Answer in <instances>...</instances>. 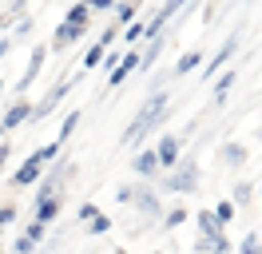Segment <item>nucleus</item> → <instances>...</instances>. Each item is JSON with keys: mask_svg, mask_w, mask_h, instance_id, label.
I'll list each match as a JSON object with an SVG mask.
<instances>
[{"mask_svg": "<svg viewBox=\"0 0 262 254\" xmlns=\"http://www.w3.org/2000/svg\"><path fill=\"white\" fill-rule=\"evenodd\" d=\"M167 99L171 95L167 92H151L143 103H139V111H135V119L127 123V131H123V147H139V143L147 139V131H155V127L163 123V115H167Z\"/></svg>", "mask_w": 262, "mask_h": 254, "instance_id": "obj_1", "label": "nucleus"}, {"mask_svg": "<svg viewBox=\"0 0 262 254\" xmlns=\"http://www.w3.org/2000/svg\"><path fill=\"white\" fill-rule=\"evenodd\" d=\"M199 187V163L195 159H179L171 171H163V190L171 195H191Z\"/></svg>", "mask_w": 262, "mask_h": 254, "instance_id": "obj_2", "label": "nucleus"}, {"mask_svg": "<svg viewBox=\"0 0 262 254\" xmlns=\"http://www.w3.org/2000/svg\"><path fill=\"white\" fill-rule=\"evenodd\" d=\"M83 76H88V72H76V76H60V79H56V83H52V92H48V95H44V99H40V103L32 108V123H40V119H48L52 111L60 108V99H64V95L72 92V88H76V83H80Z\"/></svg>", "mask_w": 262, "mask_h": 254, "instance_id": "obj_3", "label": "nucleus"}, {"mask_svg": "<svg viewBox=\"0 0 262 254\" xmlns=\"http://www.w3.org/2000/svg\"><path fill=\"white\" fill-rule=\"evenodd\" d=\"M68 179H72V167H68V159H52V171L40 175L36 179V199H52V195H60V187H64Z\"/></svg>", "mask_w": 262, "mask_h": 254, "instance_id": "obj_4", "label": "nucleus"}, {"mask_svg": "<svg viewBox=\"0 0 262 254\" xmlns=\"http://www.w3.org/2000/svg\"><path fill=\"white\" fill-rule=\"evenodd\" d=\"M44 60H48V44H36L32 52H28V68H24V76L16 79V95H24L36 83V76L44 72Z\"/></svg>", "mask_w": 262, "mask_h": 254, "instance_id": "obj_5", "label": "nucleus"}, {"mask_svg": "<svg viewBox=\"0 0 262 254\" xmlns=\"http://www.w3.org/2000/svg\"><path fill=\"white\" fill-rule=\"evenodd\" d=\"M28 119H32V99H28V95L8 99V108H4V115H0L4 131H16V127H20V123H28Z\"/></svg>", "mask_w": 262, "mask_h": 254, "instance_id": "obj_6", "label": "nucleus"}, {"mask_svg": "<svg viewBox=\"0 0 262 254\" xmlns=\"http://www.w3.org/2000/svg\"><path fill=\"white\" fill-rule=\"evenodd\" d=\"M40 175H44V163H40L36 155H28V159H24V163L16 167V171L8 175V187H16V190L36 187V179H40Z\"/></svg>", "mask_w": 262, "mask_h": 254, "instance_id": "obj_7", "label": "nucleus"}, {"mask_svg": "<svg viewBox=\"0 0 262 254\" xmlns=\"http://www.w3.org/2000/svg\"><path fill=\"white\" fill-rule=\"evenodd\" d=\"M238 44H243V36H238V32H230L227 40H223V48H219V52H214V60L207 64V68H203V79H211V76H219V72H223V68H227V64H230V56H234V52H238Z\"/></svg>", "mask_w": 262, "mask_h": 254, "instance_id": "obj_8", "label": "nucleus"}, {"mask_svg": "<svg viewBox=\"0 0 262 254\" xmlns=\"http://www.w3.org/2000/svg\"><path fill=\"white\" fill-rule=\"evenodd\" d=\"M135 68H139V48H123L119 64H115L112 72H107V92H115V88H119V83H123V79L135 72Z\"/></svg>", "mask_w": 262, "mask_h": 254, "instance_id": "obj_9", "label": "nucleus"}, {"mask_svg": "<svg viewBox=\"0 0 262 254\" xmlns=\"http://www.w3.org/2000/svg\"><path fill=\"white\" fill-rule=\"evenodd\" d=\"M127 206H135L139 215H147V219H155V215H163V203H159V195L151 187H131V199Z\"/></svg>", "mask_w": 262, "mask_h": 254, "instance_id": "obj_10", "label": "nucleus"}, {"mask_svg": "<svg viewBox=\"0 0 262 254\" xmlns=\"http://www.w3.org/2000/svg\"><path fill=\"white\" fill-rule=\"evenodd\" d=\"M179 155H183V139H179V135H159V143H155L159 171H171V167L179 163Z\"/></svg>", "mask_w": 262, "mask_h": 254, "instance_id": "obj_11", "label": "nucleus"}, {"mask_svg": "<svg viewBox=\"0 0 262 254\" xmlns=\"http://www.w3.org/2000/svg\"><path fill=\"white\" fill-rule=\"evenodd\" d=\"M80 36H88V28H80V24H68V20H60V24H56V32H52L48 52H68V48L76 44Z\"/></svg>", "mask_w": 262, "mask_h": 254, "instance_id": "obj_12", "label": "nucleus"}, {"mask_svg": "<svg viewBox=\"0 0 262 254\" xmlns=\"http://www.w3.org/2000/svg\"><path fill=\"white\" fill-rule=\"evenodd\" d=\"M60 210H64V199H60V195H52V199H36L32 219H36V222H44V226H52V222L60 219Z\"/></svg>", "mask_w": 262, "mask_h": 254, "instance_id": "obj_13", "label": "nucleus"}, {"mask_svg": "<svg viewBox=\"0 0 262 254\" xmlns=\"http://www.w3.org/2000/svg\"><path fill=\"white\" fill-rule=\"evenodd\" d=\"M234 83H238V72H234V68H227V72H219V76H214V108H223V103H227V95H230V88H234Z\"/></svg>", "mask_w": 262, "mask_h": 254, "instance_id": "obj_14", "label": "nucleus"}, {"mask_svg": "<svg viewBox=\"0 0 262 254\" xmlns=\"http://www.w3.org/2000/svg\"><path fill=\"white\" fill-rule=\"evenodd\" d=\"M195 230H199V235H219V230H227V226L214 219L211 206H199V210H195Z\"/></svg>", "mask_w": 262, "mask_h": 254, "instance_id": "obj_15", "label": "nucleus"}, {"mask_svg": "<svg viewBox=\"0 0 262 254\" xmlns=\"http://www.w3.org/2000/svg\"><path fill=\"white\" fill-rule=\"evenodd\" d=\"M195 68H203V52H199V48H191V52H183V56H179V64L171 68V76H191Z\"/></svg>", "mask_w": 262, "mask_h": 254, "instance_id": "obj_16", "label": "nucleus"}, {"mask_svg": "<svg viewBox=\"0 0 262 254\" xmlns=\"http://www.w3.org/2000/svg\"><path fill=\"white\" fill-rule=\"evenodd\" d=\"M246 159H250V151H246L243 143H223V163H227V167H246Z\"/></svg>", "mask_w": 262, "mask_h": 254, "instance_id": "obj_17", "label": "nucleus"}, {"mask_svg": "<svg viewBox=\"0 0 262 254\" xmlns=\"http://www.w3.org/2000/svg\"><path fill=\"white\" fill-rule=\"evenodd\" d=\"M139 4H143V0H115V8H112V24H119V28H123V24H127V20H135V12H139Z\"/></svg>", "mask_w": 262, "mask_h": 254, "instance_id": "obj_18", "label": "nucleus"}, {"mask_svg": "<svg viewBox=\"0 0 262 254\" xmlns=\"http://www.w3.org/2000/svg\"><path fill=\"white\" fill-rule=\"evenodd\" d=\"M64 20H68V24H80V28H92V8H88L83 0H76V4H68Z\"/></svg>", "mask_w": 262, "mask_h": 254, "instance_id": "obj_19", "label": "nucleus"}, {"mask_svg": "<svg viewBox=\"0 0 262 254\" xmlns=\"http://www.w3.org/2000/svg\"><path fill=\"white\" fill-rule=\"evenodd\" d=\"M131 167H135V175H139V179H151V175L159 171V159H155V151H139Z\"/></svg>", "mask_w": 262, "mask_h": 254, "instance_id": "obj_20", "label": "nucleus"}, {"mask_svg": "<svg viewBox=\"0 0 262 254\" xmlns=\"http://www.w3.org/2000/svg\"><path fill=\"white\" fill-rule=\"evenodd\" d=\"M143 28H147V20H127V24H123V36H119V40H123L127 48L143 44Z\"/></svg>", "mask_w": 262, "mask_h": 254, "instance_id": "obj_21", "label": "nucleus"}, {"mask_svg": "<svg viewBox=\"0 0 262 254\" xmlns=\"http://www.w3.org/2000/svg\"><path fill=\"white\" fill-rule=\"evenodd\" d=\"M24 12H28V0H12V4H8V12L0 16V32H8V28H12V24H16Z\"/></svg>", "mask_w": 262, "mask_h": 254, "instance_id": "obj_22", "label": "nucleus"}, {"mask_svg": "<svg viewBox=\"0 0 262 254\" xmlns=\"http://www.w3.org/2000/svg\"><path fill=\"white\" fill-rule=\"evenodd\" d=\"M250 199H254V183H234V190H230V203L234 206H250Z\"/></svg>", "mask_w": 262, "mask_h": 254, "instance_id": "obj_23", "label": "nucleus"}, {"mask_svg": "<svg viewBox=\"0 0 262 254\" xmlns=\"http://www.w3.org/2000/svg\"><path fill=\"white\" fill-rule=\"evenodd\" d=\"M60 151H64V143H60V139H52V143H44V147H36L32 155L40 159L44 167H48V163H52V159H56V155H60Z\"/></svg>", "mask_w": 262, "mask_h": 254, "instance_id": "obj_24", "label": "nucleus"}, {"mask_svg": "<svg viewBox=\"0 0 262 254\" xmlns=\"http://www.w3.org/2000/svg\"><path fill=\"white\" fill-rule=\"evenodd\" d=\"M76 127H80V111H68V115H64V123H60V131H56V139H60V143H68Z\"/></svg>", "mask_w": 262, "mask_h": 254, "instance_id": "obj_25", "label": "nucleus"}, {"mask_svg": "<svg viewBox=\"0 0 262 254\" xmlns=\"http://www.w3.org/2000/svg\"><path fill=\"white\" fill-rule=\"evenodd\" d=\"M211 210H214V219L223 222V226H230V219H234V210H238V206L230 203V199H219V203H214Z\"/></svg>", "mask_w": 262, "mask_h": 254, "instance_id": "obj_26", "label": "nucleus"}, {"mask_svg": "<svg viewBox=\"0 0 262 254\" xmlns=\"http://www.w3.org/2000/svg\"><path fill=\"white\" fill-rule=\"evenodd\" d=\"M107 230H112V219H107L103 210H96V215L88 219V235H107Z\"/></svg>", "mask_w": 262, "mask_h": 254, "instance_id": "obj_27", "label": "nucleus"}, {"mask_svg": "<svg viewBox=\"0 0 262 254\" xmlns=\"http://www.w3.org/2000/svg\"><path fill=\"white\" fill-rule=\"evenodd\" d=\"M103 52H107V48H103V44L96 40V44H92L88 52H83V68H80V72H92V68H96V64L103 60Z\"/></svg>", "mask_w": 262, "mask_h": 254, "instance_id": "obj_28", "label": "nucleus"}, {"mask_svg": "<svg viewBox=\"0 0 262 254\" xmlns=\"http://www.w3.org/2000/svg\"><path fill=\"white\" fill-rule=\"evenodd\" d=\"M187 222V206H171L163 215V230H175V226H183Z\"/></svg>", "mask_w": 262, "mask_h": 254, "instance_id": "obj_29", "label": "nucleus"}, {"mask_svg": "<svg viewBox=\"0 0 262 254\" xmlns=\"http://www.w3.org/2000/svg\"><path fill=\"white\" fill-rule=\"evenodd\" d=\"M234 250V242L227 238V230H219V235H211V254H230Z\"/></svg>", "mask_w": 262, "mask_h": 254, "instance_id": "obj_30", "label": "nucleus"}, {"mask_svg": "<svg viewBox=\"0 0 262 254\" xmlns=\"http://www.w3.org/2000/svg\"><path fill=\"white\" fill-rule=\"evenodd\" d=\"M44 235H48V226H44V222H28V226H24V238H32L36 246H40V242H44Z\"/></svg>", "mask_w": 262, "mask_h": 254, "instance_id": "obj_31", "label": "nucleus"}, {"mask_svg": "<svg viewBox=\"0 0 262 254\" xmlns=\"http://www.w3.org/2000/svg\"><path fill=\"white\" fill-rule=\"evenodd\" d=\"M32 28H36V20L24 12V16L16 20V40H28V36H32Z\"/></svg>", "mask_w": 262, "mask_h": 254, "instance_id": "obj_32", "label": "nucleus"}, {"mask_svg": "<svg viewBox=\"0 0 262 254\" xmlns=\"http://www.w3.org/2000/svg\"><path fill=\"white\" fill-rule=\"evenodd\" d=\"M238 254H258V235H254V230H250V235L238 242Z\"/></svg>", "mask_w": 262, "mask_h": 254, "instance_id": "obj_33", "label": "nucleus"}, {"mask_svg": "<svg viewBox=\"0 0 262 254\" xmlns=\"http://www.w3.org/2000/svg\"><path fill=\"white\" fill-rule=\"evenodd\" d=\"M12 254H36V242H32V238H24V235H20L16 242H12Z\"/></svg>", "mask_w": 262, "mask_h": 254, "instance_id": "obj_34", "label": "nucleus"}, {"mask_svg": "<svg viewBox=\"0 0 262 254\" xmlns=\"http://www.w3.org/2000/svg\"><path fill=\"white\" fill-rule=\"evenodd\" d=\"M8 222H16V203H4V206H0V226H8Z\"/></svg>", "mask_w": 262, "mask_h": 254, "instance_id": "obj_35", "label": "nucleus"}, {"mask_svg": "<svg viewBox=\"0 0 262 254\" xmlns=\"http://www.w3.org/2000/svg\"><path fill=\"white\" fill-rule=\"evenodd\" d=\"M96 210H99L96 203H80V206H76V219H80V222H88L92 215H96Z\"/></svg>", "mask_w": 262, "mask_h": 254, "instance_id": "obj_36", "label": "nucleus"}, {"mask_svg": "<svg viewBox=\"0 0 262 254\" xmlns=\"http://www.w3.org/2000/svg\"><path fill=\"white\" fill-rule=\"evenodd\" d=\"M8 159H12V143L4 139L0 143V175H4V167H8Z\"/></svg>", "mask_w": 262, "mask_h": 254, "instance_id": "obj_37", "label": "nucleus"}, {"mask_svg": "<svg viewBox=\"0 0 262 254\" xmlns=\"http://www.w3.org/2000/svg\"><path fill=\"white\" fill-rule=\"evenodd\" d=\"M88 8H96V12H112L115 0H88Z\"/></svg>", "mask_w": 262, "mask_h": 254, "instance_id": "obj_38", "label": "nucleus"}, {"mask_svg": "<svg viewBox=\"0 0 262 254\" xmlns=\"http://www.w3.org/2000/svg\"><path fill=\"white\" fill-rule=\"evenodd\" d=\"M127 199H131V187H127V183H123V187L115 190V203H123V206H127Z\"/></svg>", "mask_w": 262, "mask_h": 254, "instance_id": "obj_39", "label": "nucleus"}, {"mask_svg": "<svg viewBox=\"0 0 262 254\" xmlns=\"http://www.w3.org/2000/svg\"><path fill=\"white\" fill-rule=\"evenodd\" d=\"M214 12H219V0H207V8H203V20H214Z\"/></svg>", "mask_w": 262, "mask_h": 254, "instance_id": "obj_40", "label": "nucleus"}, {"mask_svg": "<svg viewBox=\"0 0 262 254\" xmlns=\"http://www.w3.org/2000/svg\"><path fill=\"white\" fill-rule=\"evenodd\" d=\"M12 44H16V40H8V36H0V60H4L8 52H12Z\"/></svg>", "mask_w": 262, "mask_h": 254, "instance_id": "obj_41", "label": "nucleus"}, {"mask_svg": "<svg viewBox=\"0 0 262 254\" xmlns=\"http://www.w3.org/2000/svg\"><path fill=\"white\" fill-rule=\"evenodd\" d=\"M0 99H4V76H0Z\"/></svg>", "mask_w": 262, "mask_h": 254, "instance_id": "obj_42", "label": "nucleus"}, {"mask_svg": "<svg viewBox=\"0 0 262 254\" xmlns=\"http://www.w3.org/2000/svg\"><path fill=\"white\" fill-rule=\"evenodd\" d=\"M112 254H127V250H112Z\"/></svg>", "mask_w": 262, "mask_h": 254, "instance_id": "obj_43", "label": "nucleus"}, {"mask_svg": "<svg viewBox=\"0 0 262 254\" xmlns=\"http://www.w3.org/2000/svg\"><path fill=\"white\" fill-rule=\"evenodd\" d=\"M0 135H4V123H0Z\"/></svg>", "mask_w": 262, "mask_h": 254, "instance_id": "obj_44", "label": "nucleus"}, {"mask_svg": "<svg viewBox=\"0 0 262 254\" xmlns=\"http://www.w3.org/2000/svg\"><path fill=\"white\" fill-rule=\"evenodd\" d=\"M83 4H88V0H83Z\"/></svg>", "mask_w": 262, "mask_h": 254, "instance_id": "obj_45", "label": "nucleus"}]
</instances>
